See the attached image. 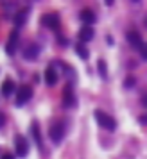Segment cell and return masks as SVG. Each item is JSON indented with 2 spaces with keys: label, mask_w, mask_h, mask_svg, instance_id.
<instances>
[{
  "label": "cell",
  "mask_w": 147,
  "mask_h": 159,
  "mask_svg": "<svg viewBox=\"0 0 147 159\" xmlns=\"http://www.w3.org/2000/svg\"><path fill=\"white\" fill-rule=\"evenodd\" d=\"M93 116H95L97 123H99L102 129H106V130H115L117 129V122H115V118L110 116L108 113H104V111H99V109H97L95 113H93Z\"/></svg>",
  "instance_id": "1"
},
{
  "label": "cell",
  "mask_w": 147,
  "mask_h": 159,
  "mask_svg": "<svg viewBox=\"0 0 147 159\" xmlns=\"http://www.w3.org/2000/svg\"><path fill=\"white\" fill-rule=\"evenodd\" d=\"M49 136H50V139L56 145H59L61 141H63V138H65V125H63L61 122L52 123L50 129H49Z\"/></svg>",
  "instance_id": "3"
},
{
  "label": "cell",
  "mask_w": 147,
  "mask_h": 159,
  "mask_svg": "<svg viewBox=\"0 0 147 159\" xmlns=\"http://www.w3.org/2000/svg\"><path fill=\"white\" fill-rule=\"evenodd\" d=\"M144 25H145V29H147V15H145V18H144Z\"/></svg>",
  "instance_id": "25"
},
{
  "label": "cell",
  "mask_w": 147,
  "mask_h": 159,
  "mask_svg": "<svg viewBox=\"0 0 147 159\" xmlns=\"http://www.w3.org/2000/svg\"><path fill=\"white\" fill-rule=\"evenodd\" d=\"M126 88H133L135 86V79L133 77H129V79H126V84H124Z\"/></svg>",
  "instance_id": "19"
},
{
  "label": "cell",
  "mask_w": 147,
  "mask_h": 159,
  "mask_svg": "<svg viewBox=\"0 0 147 159\" xmlns=\"http://www.w3.org/2000/svg\"><path fill=\"white\" fill-rule=\"evenodd\" d=\"M27 16H29V9H22V11H18L15 15V25L16 27H22L25 20H27Z\"/></svg>",
  "instance_id": "14"
},
{
  "label": "cell",
  "mask_w": 147,
  "mask_h": 159,
  "mask_svg": "<svg viewBox=\"0 0 147 159\" xmlns=\"http://www.w3.org/2000/svg\"><path fill=\"white\" fill-rule=\"evenodd\" d=\"M31 98H32V88L27 86V84H23V86L18 88V91H16V97H15L16 106H25V104H27Z\"/></svg>",
  "instance_id": "2"
},
{
  "label": "cell",
  "mask_w": 147,
  "mask_h": 159,
  "mask_svg": "<svg viewBox=\"0 0 147 159\" xmlns=\"http://www.w3.org/2000/svg\"><path fill=\"white\" fill-rule=\"evenodd\" d=\"M133 2H138V0H133Z\"/></svg>",
  "instance_id": "26"
},
{
  "label": "cell",
  "mask_w": 147,
  "mask_h": 159,
  "mask_svg": "<svg viewBox=\"0 0 147 159\" xmlns=\"http://www.w3.org/2000/svg\"><path fill=\"white\" fill-rule=\"evenodd\" d=\"M93 36H95V32H93V27H90V25H84V27L79 30V39H81V43L92 41Z\"/></svg>",
  "instance_id": "8"
},
{
  "label": "cell",
  "mask_w": 147,
  "mask_h": 159,
  "mask_svg": "<svg viewBox=\"0 0 147 159\" xmlns=\"http://www.w3.org/2000/svg\"><path fill=\"white\" fill-rule=\"evenodd\" d=\"M97 66H99L101 77H102V79H106V77H108V73H106V63H104V61H99V63H97Z\"/></svg>",
  "instance_id": "16"
},
{
  "label": "cell",
  "mask_w": 147,
  "mask_h": 159,
  "mask_svg": "<svg viewBox=\"0 0 147 159\" xmlns=\"http://www.w3.org/2000/svg\"><path fill=\"white\" fill-rule=\"evenodd\" d=\"M4 123H6V116H4V113H0V129L4 127Z\"/></svg>",
  "instance_id": "20"
},
{
  "label": "cell",
  "mask_w": 147,
  "mask_h": 159,
  "mask_svg": "<svg viewBox=\"0 0 147 159\" xmlns=\"http://www.w3.org/2000/svg\"><path fill=\"white\" fill-rule=\"evenodd\" d=\"M2 159H15V156H13V154H4Z\"/></svg>",
  "instance_id": "21"
},
{
  "label": "cell",
  "mask_w": 147,
  "mask_h": 159,
  "mask_svg": "<svg viewBox=\"0 0 147 159\" xmlns=\"http://www.w3.org/2000/svg\"><path fill=\"white\" fill-rule=\"evenodd\" d=\"M126 39H127V43L131 45V47H136V48L142 47V38H140V34L136 30H129L127 36H126Z\"/></svg>",
  "instance_id": "12"
},
{
  "label": "cell",
  "mask_w": 147,
  "mask_h": 159,
  "mask_svg": "<svg viewBox=\"0 0 147 159\" xmlns=\"http://www.w3.org/2000/svg\"><path fill=\"white\" fill-rule=\"evenodd\" d=\"M32 134H34V139H36V143L41 147V136H40V132H38V125H36V123L32 125Z\"/></svg>",
  "instance_id": "17"
},
{
  "label": "cell",
  "mask_w": 147,
  "mask_h": 159,
  "mask_svg": "<svg viewBox=\"0 0 147 159\" xmlns=\"http://www.w3.org/2000/svg\"><path fill=\"white\" fill-rule=\"evenodd\" d=\"M113 2H115V0H104V4H106V6H113Z\"/></svg>",
  "instance_id": "24"
},
{
  "label": "cell",
  "mask_w": 147,
  "mask_h": 159,
  "mask_svg": "<svg viewBox=\"0 0 147 159\" xmlns=\"http://www.w3.org/2000/svg\"><path fill=\"white\" fill-rule=\"evenodd\" d=\"M15 148H16V156H18V157H25V156L29 154V143H27V138L16 136Z\"/></svg>",
  "instance_id": "5"
},
{
  "label": "cell",
  "mask_w": 147,
  "mask_h": 159,
  "mask_svg": "<svg viewBox=\"0 0 147 159\" xmlns=\"http://www.w3.org/2000/svg\"><path fill=\"white\" fill-rule=\"evenodd\" d=\"M75 50H77V54H79V57H81V59H88V57H90L88 48H86L83 43H77V45H75Z\"/></svg>",
  "instance_id": "15"
},
{
  "label": "cell",
  "mask_w": 147,
  "mask_h": 159,
  "mask_svg": "<svg viewBox=\"0 0 147 159\" xmlns=\"http://www.w3.org/2000/svg\"><path fill=\"white\" fill-rule=\"evenodd\" d=\"M15 91H18L15 80H11V79L4 80V84H2V95L4 97H11V95H15Z\"/></svg>",
  "instance_id": "11"
},
{
  "label": "cell",
  "mask_w": 147,
  "mask_h": 159,
  "mask_svg": "<svg viewBox=\"0 0 147 159\" xmlns=\"http://www.w3.org/2000/svg\"><path fill=\"white\" fill-rule=\"evenodd\" d=\"M79 18H81V22L84 23V25H90V27L95 23V13L90 11V9H83L81 15H79Z\"/></svg>",
  "instance_id": "10"
},
{
  "label": "cell",
  "mask_w": 147,
  "mask_h": 159,
  "mask_svg": "<svg viewBox=\"0 0 147 159\" xmlns=\"http://www.w3.org/2000/svg\"><path fill=\"white\" fill-rule=\"evenodd\" d=\"M142 104L147 107V95H144V97H142Z\"/></svg>",
  "instance_id": "23"
},
{
  "label": "cell",
  "mask_w": 147,
  "mask_h": 159,
  "mask_svg": "<svg viewBox=\"0 0 147 159\" xmlns=\"http://www.w3.org/2000/svg\"><path fill=\"white\" fill-rule=\"evenodd\" d=\"M138 50H140V56H142V59H145V61H147V43H142V47H140Z\"/></svg>",
  "instance_id": "18"
},
{
  "label": "cell",
  "mask_w": 147,
  "mask_h": 159,
  "mask_svg": "<svg viewBox=\"0 0 147 159\" xmlns=\"http://www.w3.org/2000/svg\"><path fill=\"white\" fill-rule=\"evenodd\" d=\"M38 54H40V45H36V43H29L23 48V57L27 61H34L38 57Z\"/></svg>",
  "instance_id": "7"
},
{
  "label": "cell",
  "mask_w": 147,
  "mask_h": 159,
  "mask_svg": "<svg viewBox=\"0 0 147 159\" xmlns=\"http://www.w3.org/2000/svg\"><path fill=\"white\" fill-rule=\"evenodd\" d=\"M138 120H140V123H147V115H144V116H140Z\"/></svg>",
  "instance_id": "22"
},
{
  "label": "cell",
  "mask_w": 147,
  "mask_h": 159,
  "mask_svg": "<svg viewBox=\"0 0 147 159\" xmlns=\"http://www.w3.org/2000/svg\"><path fill=\"white\" fill-rule=\"evenodd\" d=\"M63 104H65V107H74L75 106V97H74V91L70 88H66L65 89V95H63Z\"/></svg>",
  "instance_id": "13"
},
{
  "label": "cell",
  "mask_w": 147,
  "mask_h": 159,
  "mask_svg": "<svg viewBox=\"0 0 147 159\" xmlns=\"http://www.w3.org/2000/svg\"><path fill=\"white\" fill-rule=\"evenodd\" d=\"M41 23L52 30H58L59 29V15L58 13H47V15L41 16Z\"/></svg>",
  "instance_id": "4"
},
{
  "label": "cell",
  "mask_w": 147,
  "mask_h": 159,
  "mask_svg": "<svg viewBox=\"0 0 147 159\" xmlns=\"http://www.w3.org/2000/svg\"><path fill=\"white\" fill-rule=\"evenodd\" d=\"M18 41H20V38H18V32H16V30H13V32L9 34L7 43H6V52H7L9 56H15L16 47H18Z\"/></svg>",
  "instance_id": "6"
},
{
  "label": "cell",
  "mask_w": 147,
  "mask_h": 159,
  "mask_svg": "<svg viewBox=\"0 0 147 159\" xmlns=\"http://www.w3.org/2000/svg\"><path fill=\"white\" fill-rule=\"evenodd\" d=\"M58 72H56V68L54 66H49L47 70H45V82L49 84V86H56V82H58Z\"/></svg>",
  "instance_id": "9"
}]
</instances>
